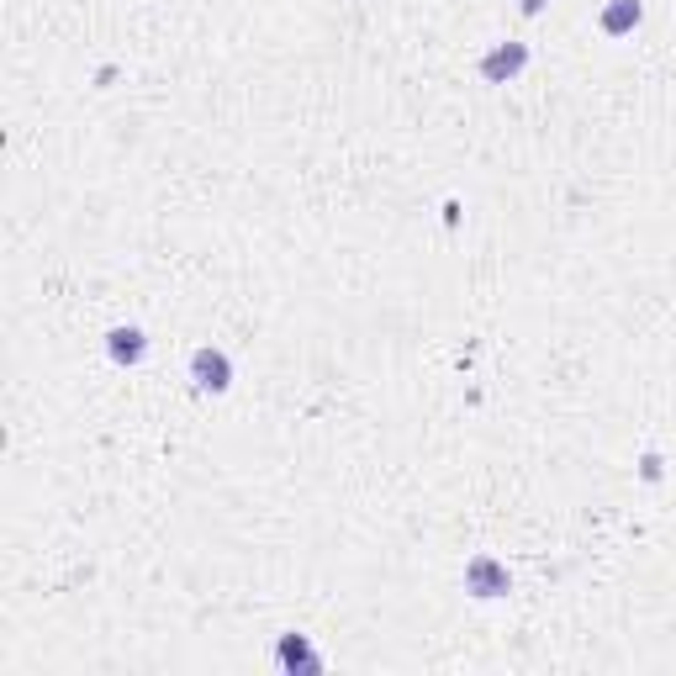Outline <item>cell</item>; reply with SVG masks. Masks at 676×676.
<instances>
[{"label":"cell","instance_id":"6da1fadb","mask_svg":"<svg viewBox=\"0 0 676 676\" xmlns=\"http://www.w3.org/2000/svg\"><path fill=\"white\" fill-rule=\"evenodd\" d=\"M507 587H513V576H507V566H497L492 555H476L471 566H465V592L471 597H507Z\"/></svg>","mask_w":676,"mask_h":676},{"label":"cell","instance_id":"3957f363","mask_svg":"<svg viewBox=\"0 0 676 676\" xmlns=\"http://www.w3.org/2000/svg\"><path fill=\"white\" fill-rule=\"evenodd\" d=\"M523 64H529V48H523V43H502V48H492V53L481 59V74H486L492 85H502V80H513Z\"/></svg>","mask_w":676,"mask_h":676},{"label":"cell","instance_id":"7a4b0ae2","mask_svg":"<svg viewBox=\"0 0 676 676\" xmlns=\"http://www.w3.org/2000/svg\"><path fill=\"white\" fill-rule=\"evenodd\" d=\"M191 375H196L201 391H228L233 386V365H228L222 349H196L191 354Z\"/></svg>","mask_w":676,"mask_h":676},{"label":"cell","instance_id":"277c9868","mask_svg":"<svg viewBox=\"0 0 676 676\" xmlns=\"http://www.w3.org/2000/svg\"><path fill=\"white\" fill-rule=\"evenodd\" d=\"M640 16H645L640 0H613V6L603 11V32H608V37H624V32L640 27Z\"/></svg>","mask_w":676,"mask_h":676},{"label":"cell","instance_id":"8992f818","mask_svg":"<svg viewBox=\"0 0 676 676\" xmlns=\"http://www.w3.org/2000/svg\"><path fill=\"white\" fill-rule=\"evenodd\" d=\"M280 666H286V671H296V666H307V671H317V666H323V661H317V655H312V645L302 640V634H286V640H280Z\"/></svg>","mask_w":676,"mask_h":676},{"label":"cell","instance_id":"5b68a950","mask_svg":"<svg viewBox=\"0 0 676 676\" xmlns=\"http://www.w3.org/2000/svg\"><path fill=\"white\" fill-rule=\"evenodd\" d=\"M148 354V338L138 328H111V360L117 365H138Z\"/></svg>","mask_w":676,"mask_h":676},{"label":"cell","instance_id":"52a82bcc","mask_svg":"<svg viewBox=\"0 0 676 676\" xmlns=\"http://www.w3.org/2000/svg\"><path fill=\"white\" fill-rule=\"evenodd\" d=\"M523 11H529V16H539V11H544V0H523Z\"/></svg>","mask_w":676,"mask_h":676}]
</instances>
